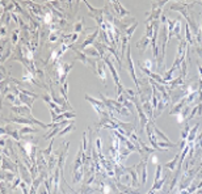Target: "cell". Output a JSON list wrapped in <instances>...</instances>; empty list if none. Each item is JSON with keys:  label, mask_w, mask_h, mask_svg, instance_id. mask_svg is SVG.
<instances>
[{"label": "cell", "mask_w": 202, "mask_h": 194, "mask_svg": "<svg viewBox=\"0 0 202 194\" xmlns=\"http://www.w3.org/2000/svg\"><path fill=\"white\" fill-rule=\"evenodd\" d=\"M67 150H68V142H67V144H66V150L60 154L59 161H58V168H59L60 173H63V167H64V161H66V157H67Z\"/></svg>", "instance_id": "7"}, {"label": "cell", "mask_w": 202, "mask_h": 194, "mask_svg": "<svg viewBox=\"0 0 202 194\" xmlns=\"http://www.w3.org/2000/svg\"><path fill=\"white\" fill-rule=\"evenodd\" d=\"M83 148H80V151L77 152L76 157H75L74 161V182H77V181L81 180L83 176V168H84V163H83Z\"/></svg>", "instance_id": "1"}, {"label": "cell", "mask_w": 202, "mask_h": 194, "mask_svg": "<svg viewBox=\"0 0 202 194\" xmlns=\"http://www.w3.org/2000/svg\"><path fill=\"white\" fill-rule=\"evenodd\" d=\"M201 4H202V3H201Z\"/></svg>", "instance_id": "20"}, {"label": "cell", "mask_w": 202, "mask_h": 194, "mask_svg": "<svg viewBox=\"0 0 202 194\" xmlns=\"http://www.w3.org/2000/svg\"><path fill=\"white\" fill-rule=\"evenodd\" d=\"M17 40H18V30H16V31H13V34H12V43L16 45V43H17Z\"/></svg>", "instance_id": "15"}, {"label": "cell", "mask_w": 202, "mask_h": 194, "mask_svg": "<svg viewBox=\"0 0 202 194\" xmlns=\"http://www.w3.org/2000/svg\"><path fill=\"white\" fill-rule=\"evenodd\" d=\"M104 62L106 63V66L109 67V70H110V72H112V76H113V79H114V83H116V85H117V93H118V97H121L122 96V85H121V81H120V77H118V74H117V70L114 68V66H113V63H112V60H109V58L108 57H104Z\"/></svg>", "instance_id": "3"}, {"label": "cell", "mask_w": 202, "mask_h": 194, "mask_svg": "<svg viewBox=\"0 0 202 194\" xmlns=\"http://www.w3.org/2000/svg\"><path fill=\"white\" fill-rule=\"evenodd\" d=\"M75 120L76 118V115L74 114V113H70V111H64V113H62L60 115H57V118H55V122L57 121H63V120ZM55 122H53V123H55Z\"/></svg>", "instance_id": "8"}, {"label": "cell", "mask_w": 202, "mask_h": 194, "mask_svg": "<svg viewBox=\"0 0 202 194\" xmlns=\"http://www.w3.org/2000/svg\"><path fill=\"white\" fill-rule=\"evenodd\" d=\"M97 36H99V29H96V30H94L91 36H88V37H87V40L81 43V46H80V48H81V50H86V47H87V46H88V45H91V43H93V42H94V40H96V37H97Z\"/></svg>", "instance_id": "6"}, {"label": "cell", "mask_w": 202, "mask_h": 194, "mask_svg": "<svg viewBox=\"0 0 202 194\" xmlns=\"http://www.w3.org/2000/svg\"><path fill=\"white\" fill-rule=\"evenodd\" d=\"M179 159H180V155L177 154V155H176V157L173 159V161H169V163L167 164V167H168L169 169H173V168H175V164H176V161H177Z\"/></svg>", "instance_id": "14"}, {"label": "cell", "mask_w": 202, "mask_h": 194, "mask_svg": "<svg viewBox=\"0 0 202 194\" xmlns=\"http://www.w3.org/2000/svg\"><path fill=\"white\" fill-rule=\"evenodd\" d=\"M81 30H83V20H80L79 23H76L74 25V31L79 34V31H81Z\"/></svg>", "instance_id": "13"}, {"label": "cell", "mask_w": 202, "mask_h": 194, "mask_svg": "<svg viewBox=\"0 0 202 194\" xmlns=\"http://www.w3.org/2000/svg\"><path fill=\"white\" fill-rule=\"evenodd\" d=\"M127 62H129V71H130V75L133 76V80L135 81L138 89H139V85H138V80H137V75H135V70H134V64L133 60H131V54H130V48L127 50Z\"/></svg>", "instance_id": "4"}, {"label": "cell", "mask_w": 202, "mask_h": 194, "mask_svg": "<svg viewBox=\"0 0 202 194\" xmlns=\"http://www.w3.org/2000/svg\"><path fill=\"white\" fill-rule=\"evenodd\" d=\"M58 36H59V34H58L57 31H53L51 34H50V38H49V41H50V42H55V41L58 40Z\"/></svg>", "instance_id": "17"}, {"label": "cell", "mask_w": 202, "mask_h": 194, "mask_svg": "<svg viewBox=\"0 0 202 194\" xmlns=\"http://www.w3.org/2000/svg\"><path fill=\"white\" fill-rule=\"evenodd\" d=\"M84 54H86L88 58L89 57H94V58H99L100 57V53L97 51L96 47H94V48H88V50L86 48V50H84Z\"/></svg>", "instance_id": "10"}, {"label": "cell", "mask_w": 202, "mask_h": 194, "mask_svg": "<svg viewBox=\"0 0 202 194\" xmlns=\"http://www.w3.org/2000/svg\"><path fill=\"white\" fill-rule=\"evenodd\" d=\"M112 4L114 5V9H116L117 14L120 16V18H122L123 16H129V14H130V13H129V11H126L121 3H118V1H112Z\"/></svg>", "instance_id": "5"}, {"label": "cell", "mask_w": 202, "mask_h": 194, "mask_svg": "<svg viewBox=\"0 0 202 194\" xmlns=\"http://www.w3.org/2000/svg\"><path fill=\"white\" fill-rule=\"evenodd\" d=\"M38 130L34 127H31V126H25V127H23L20 130V135H28V134H31V133H37Z\"/></svg>", "instance_id": "9"}, {"label": "cell", "mask_w": 202, "mask_h": 194, "mask_svg": "<svg viewBox=\"0 0 202 194\" xmlns=\"http://www.w3.org/2000/svg\"><path fill=\"white\" fill-rule=\"evenodd\" d=\"M51 150H53V142L50 143V146H49V148H47V150H45V151H42V152H41V154H43V155H45V156H49V155H50V152H51Z\"/></svg>", "instance_id": "18"}, {"label": "cell", "mask_w": 202, "mask_h": 194, "mask_svg": "<svg viewBox=\"0 0 202 194\" xmlns=\"http://www.w3.org/2000/svg\"><path fill=\"white\" fill-rule=\"evenodd\" d=\"M74 128H75V125H74V123L71 122V123H70L68 126H67V127H64V128H63V130H62V131H60V133H59V134H58V135H59V137H63V135L68 134L70 131H72V130H74Z\"/></svg>", "instance_id": "12"}, {"label": "cell", "mask_w": 202, "mask_h": 194, "mask_svg": "<svg viewBox=\"0 0 202 194\" xmlns=\"http://www.w3.org/2000/svg\"><path fill=\"white\" fill-rule=\"evenodd\" d=\"M36 98H37V94L31 93V92L26 91V89H21L20 94H18V100L21 101V104L28 105L29 109H31V106H33V101H34Z\"/></svg>", "instance_id": "2"}, {"label": "cell", "mask_w": 202, "mask_h": 194, "mask_svg": "<svg viewBox=\"0 0 202 194\" xmlns=\"http://www.w3.org/2000/svg\"><path fill=\"white\" fill-rule=\"evenodd\" d=\"M186 41H188L189 43L193 42V41H192V38H190V29H189V26H186Z\"/></svg>", "instance_id": "19"}, {"label": "cell", "mask_w": 202, "mask_h": 194, "mask_svg": "<svg viewBox=\"0 0 202 194\" xmlns=\"http://www.w3.org/2000/svg\"><path fill=\"white\" fill-rule=\"evenodd\" d=\"M160 173H162V165H157L156 167V177H155V182L160 180Z\"/></svg>", "instance_id": "16"}, {"label": "cell", "mask_w": 202, "mask_h": 194, "mask_svg": "<svg viewBox=\"0 0 202 194\" xmlns=\"http://www.w3.org/2000/svg\"><path fill=\"white\" fill-rule=\"evenodd\" d=\"M197 130H198V125H196L193 128H192L190 131H189V135H188V142H189V144H192V142L194 140V138H196V133H197Z\"/></svg>", "instance_id": "11"}]
</instances>
